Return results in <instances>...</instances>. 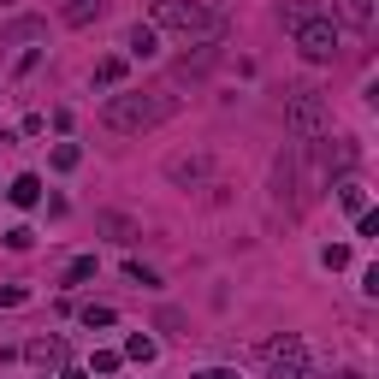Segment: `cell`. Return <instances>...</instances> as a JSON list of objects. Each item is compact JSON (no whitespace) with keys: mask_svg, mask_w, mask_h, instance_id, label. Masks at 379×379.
<instances>
[{"mask_svg":"<svg viewBox=\"0 0 379 379\" xmlns=\"http://www.w3.org/2000/svg\"><path fill=\"white\" fill-rule=\"evenodd\" d=\"M320 190H326V172H320L315 148H308V142H285V148H278V160H273V213L296 220Z\"/></svg>","mask_w":379,"mask_h":379,"instance_id":"6da1fadb","label":"cell"},{"mask_svg":"<svg viewBox=\"0 0 379 379\" xmlns=\"http://www.w3.org/2000/svg\"><path fill=\"white\" fill-rule=\"evenodd\" d=\"M172 113H178V95L166 89H119V95H107L101 125L119 130V137H142V130H160Z\"/></svg>","mask_w":379,"mask_h":379,"instance_id":"7a4b0ae2","label":"cell"},{"mask_svg":"<svg viewBox=\"0 0 379 379\" xmlns=\"http://www.w3.org/2000/svg\"><path fill=\"white\" fill-rule=\"evenodd\" d=\"M154 30H178L184 42H220L225 36V6L213 0H154Z\"/></svg>","mask_w":379,"mask_h":379,"instance_id":"3957f363","label":"cell"},{"mask_svg":"<svg viewBox=\"0 0 379 379\" xmlns=\"http://www.w3.org/2000/svg\"><path fill=\"white\" fill-rule=\"evenodd\" d=\"M285 125H290L296 142H320L326 130H332V101H326L315 84H296L285 95Z\"/></svg>","mask_w":379,"mask_h":379,"instance_id":"277c9868","label":"cell"},{"mask_svg":"<svg viewBox=\"0 0 379 379\" xmlns=\"http://www.w3.org/2000/svg\"><path fill=\"white\" fill-rule=\"evenodd\" d=\"M255 356H261V368H267V379H308V344L296 332H273Z\"/></svg>","mask_w":379,"mask_h":379,"instance_id":"5b68a950","label":"cell"},{"mask_svg":"<svg viewBox=\"0 0 379 379\" xmlns=\"http://www.w3.org/2000/svg\"><path fill=\"white\" fill-rule=\"evenodd\" d=\"M166 184L172 190H208L213 184V172H220V160L208 154V148H184V154H166Z\"/></svg>","mask_w":379,"mask_h":379,"instance_id":"8992f818","label":"cell"},{"mask_svg":"<svg viewBox=\"0 0 379 379\" xmlns=\"http://www.w3.org/2000/svg\"><path fill=\"white\" fill-rule=\"evenodd\" d=\"M296 30V54H302L308 65H332L338 60V24L332 18H302V24H290Z\"/></svg>","mask_w":379,"mask_h":379,"instance_id":"52a82bcc","label":"cell"},{"mask_svg":"<svg viewBox=\"0 0 379 379\" xmlns=\"http://www.w3.org/2000/svg\"><path fill=\"white\" fill-rule=\"evenodd\" d=\"M213 65H220V42H196L190 54L172 60V77H178V84H196V77H208Z\"/></svg>","mask_w":379,"mask_h":379,"instance_id":"ba28073f","label":"cell"},{"mask_svg":"<svg viewBox=\"0 0 379 379\" xmlns=\"http://www.w3.org/2000/svg\"><path fill=\"white\" fill-rule=\"evenodd\" d=\"M95 232H101L107 243H125V249H130V243L142 237V220H130V213H119V208H101V213H95Z\"/></svg>","mask_w":379,"mask_h":379,"instance_id":"9c48e42d","label":"cell"},{"mask_svg":"<svg viewBox=\"0 0 379 379\" xmlns=\"http://www.w3.org/2000/svg\"><path fill=\"white\" fill-rule=\"evenodd\" d=\"M315 160H320V172H326V178H332V172L344 178V172L356 166V142H350V137H332V142H326V148H320Z\"/></svg>","mask_w":379,"mask_h":379,"instance_id":"30bf717a","label":"cell"},{"mask_svg":"<svg viewBox=\"0 0 379 379\" xmlns=\"http://www.w3.org/2000/svg\"><path fill=\"white\" fill-rule=\"evenodd\" d=\"M125 54H130V60H154V54H160V30H154V24H130V30H125Z\"/></svg>","mask_w":379,"mask_h":379,"instance_id":"8fae6325","label":"cell"},{"mask_svg":"<svg viewBox=\"0 0 379 379\" xmlns=\"http://www.w3.org/2000/svg\"><path fill=\"white\" fill-rule=\"evenodd\" d=\"M338 18L350 24V30H373V18H379V0H338Z\"/></svg>","mask_w":379,"mask_h":379,"instance_id":"7c38bea8","label":"cell"},{"mask_svg":"<svg viewBox=\"0 0 379 379\" xmlns=\"http://www.w3.org/2000/svg\"><path fill=\"white\" fill-rule=\"evenodd\" d=\"M24 356L36 361V368H60V361H65V338H30Z\"/></svg>","mask_w":379,"mask_h":379,"instance_id":"4fadbf2b","label":"cell"},{"mask_svg":"<svg viewBox=\"0 0 379 379\" xmlns=\"http://www.w3.org/2000/svg\"><path fill=\"white\" fill-rule=\"evenodd\" d=\"M6 202L12 208H36L42 202V178L36 172H18V178H12V190H6Z\"/></svg>","mask_w":379,"mask_h":379,"instance_id":"5bb4252c","label":"cell"},{"mask_svg":"<svg viewBox=\"0 0 379 379\" xmlns=\"http://www.w3.org/2000/svg\"><path fill=\"white\" fill-rule=\"evenodd\" d=\"M60 18H65V24H72V30H89L95 18H101V0H72V6H65V12H60Z\"/></svg>","mask_w":379,"mask_h":379,"instance_id":"9a60e30c","label":"cell"},{"mask_svg":"<svg viewBox=\"0 0 379 379\" xmlns=\"http://www.w3.org/2000/svg\"><path fill=\"white\" fill-rule=\"evenodd\" d=\"M89 278H95V255H77V261H65L60 285H65V290H77V285H89Z\"/></svg>","mask_w":379,"mask_h":379,"instance_id":"2e32d148","label":"cell"},{"mask_svg":"<svg viewBox=\"0 0 379 379\" xmlns=\"http://www.w3.org/2000/svg\"><path fill=\"white\" fill-rule=\"evenodd\" d=\"M338 202H344V208H350V213H361V208H368V190H361V184H356V178H350V172H344V178H338Z\"/></svg>","mask_w":379,"mask_h":379,"instance_id":"e0dca14e","label":"cell"},{"mask_svg":"<svg viewBox=\"0 0 379 379\" xmlns=\"http://www.w3.org/2000/svg\"><path fill=\"white\" fill-rule=\"evenodd\" d=\"M125 84V60H101L95 65V89H119Z\"/></svg>","mask_w":379,"mask_h":379,"instance_id":"ac0fdd59","label":"cell"},{"mask_svg":"<svg viewBox=\"0 0 379 379\" xmlns=\"http://www.w3.org/2000/svg\"><path fill=\"white\" fill-rule=\"evenodd\" d=\"M125 356H130V361H142V368H148V361H154V338L130 332V338H125Z\"/></svg>","mask_w":379,"mask_h":379,"instance_id":"d6986e66","label":"cell"},{"mask_svg":"<svg viewBox=\"0 0 379 379\" xmlns=\"http://www.w3.org/2000/svg\"><path fill=\"white\" fill-rule=\"evenodd\" d=\"M125 278H130V285H142V290H154V285H160V273H154V267H142V261H125Z\"/></svg>","mask_w":379,"mask_h":379,"instance_id":"ffe728a7","label":"cell"},{"mask_svg":"<svg viewBox=\"0 0 379 379\" xmlns=\"http://www.w3.org/2000/svg\"><path fill=\"white\" fill-rule=\"evenodd\" d=\"M77 160H84V148H77V142H60L54 148V172H72Z\"/></svg>","mask_w":379,"mask_h":379,"instance_id":"44dd1931","label":"cell"},{"mask_svg":"<svg viewBox=\"0 0 379 379\" xmlns=\"http://www.w3.org/2000/svg\"><path fill=\"white\" fill-rule=\"evenodd\" d=\"M113 320H119V315H113V308H101V302L84 308V326H89V332H95V326H113Z\"/></svg>","mask_w":379,"mask_h":379,"instance_id":"7402d4cb","label":"cell"},{"mask_svg":"<svg viewBox=\"0 0 379 379\" xmlns=\"http://www.w3.org/2000/svg\"><path fill=\"white\" fill-rule=\"evenodd\" d=\"M356 237H379V213H373V208L356 213Z\"/></svg>","mask_w":379,"mask_h":379,"instance_id":"603a6c76","label":"cell"},{"mask_svg":"<svg viewBox=\"0 0 379 379\" xmlns=\"http://www.w3.org/2000/svg\"><path fill=\"white\" fill-rule=\"evenodd\" d=\"M30 243H36V232H30V225H12V232H6V249H30Z\"/></svg>","mask_w":379,"mask_h":379,"instance_id":"cb8c5ba5","label":"cell"},{"mask_svg":"<svg viewBox=\"0 0 379 379\" xmlns=\"http://www.w3.org/2000/svg\"><path fill=\"white\" fill-rule=\"evenodd\" d=\"M18 302H30L24 285H0V308H18Z\"/></svg>","mask_w":379,"mask_h":379,"instance_id":"d4e9b609","label":"cell"},{"mask_svg":"<svg viewBox=\"0 0 379 379\" xmlns=\"http://www.w3.org/2000/svg\"><path fill=\"white\" fill-rule=\"evenodd\" d=\"M320 261L338 273V267H350V249H344V243H332V249H320Z\"/></svg>","mask_w":379,"mask_h":379,"instance_id":"484cf974","label":"cell"},{"mask_svg":"<svg viewBox=\"0 0 379 379\" xmlns=\"http://www.w3.org/2000/svg\"><path fill=\"white\" fill-rule=\"evenodd\" d=\"M196 379H237V373H225V368H202Z\"/></svg>","mask_w":379,"mask_h":379,"instance_id":"4316f807","label":"cell"},{"mask_svg":"<svg viewBox=\"0 0 379 379\" xmlns=\"http://www.w3.org/2000/svg\"><path fill=\"white\" fill-rule=\"evenodd\" d=\"M332 379H368V373H361V368H338Z\"/></svg>","mask_w":379,"mask_h":379,"instance_id":"83f0119b","label":"cell"},{"mask_svg":"<svg viewBox=\"0 0 379 379\" xmlns=\"http://www.w3.org/2000/svg\"><path fill=\"white\" fill-rule=\"evenodd\" d=\"M60 379H84V373H77V368H65V373H60Z\"/></svg>","mask_w":379,"mask_h":379,"instance_id":"f1b7e54d","label":"cell"}]
</instances>
